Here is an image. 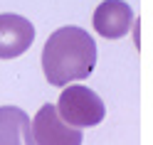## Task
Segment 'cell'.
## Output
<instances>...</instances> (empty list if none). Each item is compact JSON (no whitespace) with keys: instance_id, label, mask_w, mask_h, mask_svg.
I'll use <instances>...</instances> for the list:
<instances>
[{"instance_id":"1","label":"cell","mask_w":153,"mask_h":145,"mask_svg":"<svg viewBox=\"0 0 153 145\" xmlns=\"http://www.w3.org/2000/svg\"><path fill=\"white\" fill-rule=\"evenodd\" d=\"M97 66V44L82 27H59L50 35L42 49V69L52 86L82 81Z\"/></svg>"},{"instance_id":"2","label":"cell","mask_w":153,"mask_h":145,"mask_svg":"<svg viewBox=\"0 0 153 145\" xmlns=\"http://www.w3.org/2000/svg\"><path fill=\"white\" fill-rule=\"evenodd\" d=\"M59 118L72 128H94L104 121V101L87 86H67L57 101Z\"/></svg>"},{"instance_id":"3","label":"cell","mask_w":153,"mask_h":145,"mask_svg":"<svg viewBox=\"0 0 153 145\" xmlns=\"http://www.w3.org/2000/svg\"><path fill=\"white\" fill-rule=\"evenodd\" d=\"M32 135H35L37 145H82V140H84L82 130L67 125L57 113V106H52V103H45L35 113Z\"/></svg>"},{"instance_id":"4","label":"cell","mask_w":153,"mask_h":145,"mask_svg":"<svg viewBox=\"0 0 153 145\" xmlns=\"http://www.w3.org/2000/svg\"><path fill=\"white\" fill-rule=\"evenodd\" d=\"M35 42V27L22 15H0V59H15Z\"/></svg>"},{"instance_id":"5","label":"cell","mask_w":153,"mask_h":145,"mask_svg":"<svg viewBox=\"0 0 153 145\" xmlns=\"http://www.w3.org/2000/svg\"><path fill=\"white\" fill-rule=\"evenodd\" d=\"M133 13L123 0H104V3L94 10V30L106 40H119L131 30Z\"/></svg>"},{"instance_id":"6","label":"cell","mask_w":153,"mask_h":145,"mask_svg":"<svg viewBox=\"0 0 153 145\" xmlns=\"http://www.w3.org/2000/svg\"><path fill=\"white\" fill-rule=\"evenodd\" d=\"M0 145H37L32 121L22 108L0 106Z\"/></svg>"}]
</instances>
